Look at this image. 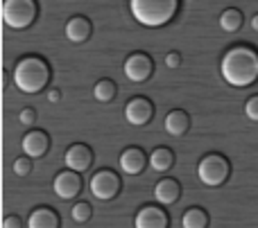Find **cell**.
<instances>
[{
	"label": "cell",
	"mask_w": 258,
	"mask_h": 228,
	"mask_svg": "<svg viewBox=\"0 0 258 228\" xmlns=\"http://www.w3.org/2000/svg\"><path fill=\"white\" fill-rule=\"evenodd\" d=\"M220 75L233 88H247L258 79V52L249 45L227 50L220 61Z\"/></svg>",
	"instance_id": "1"
},
{
	"label": "cell",
	"mask_w": 258,
	"mask_h": 228,
	"mask_svg": "<svg viewBox=\"0 0 258 228\" xmlns=\"http://www.w3.org/2000/svg\"><path fill=\"white\" fill-rule=\"evenodd\" d=\"M12 79H14V84H16V88L21 90V93L36 95L45 88V84H48L50 70H48V66H45L43 59L25 57L14 66Z\"/></svg>",
	"instance_id": "2"
},
{
	"label": "cell",
	"mask_w": 258,
	"mask_h": 228,
	"mask_svg": "<svg viewBox=\"0 0 258 228\" xmlns=\"http://www.w3.org/2000/svg\"><path fill=\"white\" fill-rule=\"evenodd\" d=\"M179 0H129L132 16L145 27L168 25L174 18Z\"/></svg>",
	"instance_id": "3"
},
{
	"label": "cell",
	"mask_w": 258,
	"mask_h": 228,
	"mask_svg": "<svg viewBox=\"0 0 258 228\" xmlns=\"http://www.w3.org/2000/svg\"><path fill=\"white\" fill-rule=\"evenodd\" d=\"M231 165L224 156L220 154H206L197 165V179L206 185V188H218L229 179Z\"/></svg>",
	"instance_id": "4"
},
{
	"label": "cell",
	"mask_w": 258,
	"mask_h": 228,
	"mask_svg": "<svg viewBox=\"0 0 258 228\" xmlns=\"http://www.w3.org/2000/svg\"><path fill=\"white\" fill-rule=\"evenodd\" d=\"M36 18L34 0H5L3 3V21L12 30H25Z\"/></svg>",
	"instance_id": "5"
},
{
	"label": "cell",
	"mask_w": 258,
	"mask_h": 228,
	"mask_svg": "<svg viewBox=\"0 0 258 228\" xmlns=\"http://www.w3.org/2000/svg\"><path fill=\"white\" fill-rule=\"evenodd\" d=\"M89 188L95 199H100V201H111V199L120 192V179H118V174H113V172L102 170V172H98V174H93Z\"/></svg>",
	"instance_id": "6"
},
{
	"label": "cell",
	"mask_w": 258,
	"mask_h": 228,
	"mask_svg": "<svg viewBox=\"0 0 258 228\" xmlns=\"http://www.w3.org/2000/svg\"><path fill=\"white\" fill-rule=\"evenodd\" d=\"M152 70H154V63L147 54L143 52H134L125 59V77L134 84H143V81L150 79Z\"/></svg>",
	"instance_id": "7"
},
{
	"label": "cell",
	"mask_w": 258,
	"mask_h": 228,
	"mask_svg": "<svg viewBox=\"0 0 258 228\" xmlns=\"http://www.w3.org/2000/svg\"><path fill=\"white\" fill-rule=\"evenodd\" d=\"M152 116H154V106L145 97H134L125 104V120L134 127L147 125L152 120Z\"/></svg>",
	"instance_id": "8"
},
{
	"label": "cell",
	"mask_w": 258,
	"mask_h": 228,
	"mask_svg": "<svg viewBox=\"0 0 258 228\" xmlns=\"http://www.w3.org/2000/svg\"><path fill=\"white\" fill-rule=\"evenodd\" d=\"M91 161H93V154H91V149L86 147V145H71V147L66 149V156H63L66 170L77 172V174L89 170Z\"/></svg>",
	"instance_id": "9"
},
{
	"label": "cell",
	"mask_w": 258,
	"mask_h": 228,
	"mask_svg": "<svg viewBox=\"0 0 258 228\" xmlns=\"http://www.w3.org/2000/svg\"><path fill=\"white\" fill-rule=\"evenodd\" d=\"M80 185H82L80 174L66 170V172H59V174L54 176L52 190L59 199H73V197H77V192H80Z\"/></svg>",
	"instance_id": "10"
},
{
	"label": "cell",
	"mask_w": 258,
	"mask_h": 228,
	"mask_svg": "<svg viewBox=\"0 0 258 228\" xmlns=\"http://www.w3.org/2000/svg\"><path fill=\"white\" fill-rule=\"evenodd\" d=\"M134 228H168V215L159 206H145L134 217Z\"/></svg>",
	"instance_id": "11"
},
{
	"label": "cell",
	"mask_w": 258,
	"mask_h": 228,
	"mask_svg": "<svg viewBox=\"0 0 258 228\" xmlns=\"http://www.w3.org/2000/svg\"><path fill=\"white\" fill-rule=\"evenodd\" d=\"M21 149L25 152L27 158H41L48 152V136L43 131H30V134L23 136Z\"/></svg>",
	"instance_id": "12"
},
{
	"label": "cell",
	"mask_w": 258,
	"mask_h": 228,
	"mask_svg": "<svg viewBox=\"0 0 258 228\" xmlns=\"http://www.w3.org/2000/svg\"><path fill=\"white\" fill-rule=\"evenodd\" d=\"M118 163H120V170L125 172V174L134 176V174H141V172L145 170L147 158L138 147H129V149H125V152L120 154V161Z\"/></svg>",
	"instance_id": "13"
},
{
	"label": "cell",
	"mask_w": 258,
	"mask_h": 228,
	"mask_svg": "<svg viewBox=\"0 0 258 228\" xmlns=\"http://www.w3.org/2000/svg\"><path fill=\"white\" fill-rule=\"evenodd\" d=\"M179 194H181V188H179V183L174 179H161L154 185V199L161 206H172L179 199Z\"/></svg>",
	"instance_id": "14"
},
{
	"label": "cell",
	"mask_w": 258,
	"mask_h": 228,
	"mask_svg": "<svg viewBox=\"0 0 258 228\" xmlns=\"http://www.w3.org/2000/svg\"><path fill=\"white\" fill-rule=\"evenodd\" d=\"M63 32H66V39L71 43H84L91 36V23L84 16H75L66 23V30Z\"/></svg>",
	"instance_id": "15"
},
{
	"label": "cell",
	"mask_w": 258,
	"mask_h": 228,
	"mask_svg": "<svg viewBox=\"0 0 258 228\" xmlns=\"http://www.w3.org/2000/svg\"><path fill=\"white\" fill-rule=\"evenodd\" d=\"M165 131H168L170 136H183L188 131V127H190V118H188L186 111H181V108H174V111H170L168 116H165V122H163Z\"/></svg>",
	"instance_id": "16"
},
{
	"label": "cell",
	"mask_w": 258,
	"mask_h": 228,
	"mask_svg": "<svg viewBox=\"0 0 258 228\" xmlns=\"http://www.w3.org/2000/svg\"><path fill=\"white\" fill-rule=\"evenodd\" d=\"M59 217L50 208H36L27 217V228H57Z\"/></svg>",
	"instance_id": "17"
},
{
	"label": "cell",
	"mask_w": 258,
	"mask_h": 228,
	"mask_svg": "<svg viewBox=\"0 0 258 228\" xmlns=\"http://www.w3.org/2000/svg\"><path fill=\"white\" fill-rule=\"evenodd\" d=\"M147 163H150V167L154 172H168L170 167H172V163H174V156H172V152H170L168 147H156L154 152L150 154Z\"/></svg>",
	"instance_id": "18"
},
{
	"label": "cell",
	"mask_w": 258,
	"mask_h": 228,
	"mask_svg": "<svg viewBox=\"0 0 258 228\" xmlns=\"http://www.w3.org/2000/svg\"><path fill=\"white\" fill-rule=\"evenodd\" d=\"M242 12H238V9H224L222 14H220V27H222L224 32H229V34H233V32H238L242 27Z\"/></svg>",
	"instance_id": "19"
},
{
	"label": "cell",
	"mask_w": 258,
	"mask_h": 228,
	"mask_svg": "<svg viewBox=\"0 0 258 228\" xmlns=\"http://www.w3.org/2000/svg\"><path fill=\"white\" fill-rule=\"evenodd\" d=\"M209 226V215L202 208H188L181 217V228H206Z\"/></svg>",
	"instance_id": "20"
},
{
	"label": "cell",
	"mask_w": 258,
	"mask_h": 228,
	"mask_svg": "<svg viewBox=\"0 0 258 228\" xmlns=\"http://www.w3.org/2000/svg\"><path fill=\"white\" fill-rule=\"evenodd\" d=\"M93 97L98 102H111L116 97V84L111 79H100L98 84L93 86Z\"/></svg>",
	"instance_id": "21"
},
{
	"label": "cell",
	"mask_w": 258,
	"mask_h": 228,
	"mask_svg": "<svg viewBox=\"0 0 258 228\" xmlns=\"http://www.w3.org/2000/svg\"><path fill=\"white\" fill-rule=\"evenodd\" d=\"M71 217H73V221H77V224H84V221H89V217H91V206L84 201L77 203V206H73Z\"/></svg>",
	"instance_id": "22"
},
{
	"label": "cell",
	"mask_w": 258,
	"mask_h": 228,
	"mask_svg": "<svg viewBox=\"0 0 258 228\" xmlns=\"http://www.w3.org/2000/svg\"><path fill=\"white\" fill-rule=\"evenodd\" d=\"M245 116L249 118L251 122H258V95H251L245 102Z\"/></svg>",
	"instance_id": "23"
},
{
	"label": "cell",
	"mask_w": 258,
	"mask_h": 228,
	"mask_svg": "<svg viewBox=\"0 0 258 228\" xmlns=\"http://www.w3.org/2000/svg\"><path fill=\"white\" fill-rule=\"evenodd\" d=\"M30 158H16V161H14V174L16 176H27L30 174Z\"/></svg>",
	"instance_id": "24"
},
{
	"label": "cell",
	"mask_w": 258,
	"mask_h": 228,
	"mask_svg": "<svg viewBox=\"0 0 258 228\" xmlns=\"http://www.w3.org/2000/svg\"><path fill=\"white\" fill-rule=\"evenodd\" d=\"M34 120H36V113L32 111V108H23V111L18 113V122H21L23 127L34 125Z\"/></svg>",
	"instance_id": "25"
},
{
	"label": "cell",
	"mask_w": 258,
	"mask_h": 228,
	"mask_svg": "<svg viewBox=\"0 0 258 228\" xmlns=\"http://www.w3.org/2000/svg\"><path fill=\"white\" fill-rule=\"evenodd\" d=\"M179 63H181V54L179 52H168L165 54V66L168 68H179Z\"/></svg>",
	"instance_id": "26"
},
{
	"label": "cell",
	"mask_w": 258,
	"mask_h": 228,
	"mask_svg": "<svg viewBox=\"0 0 258 228\" xmlns=\"http://www.w3.org/2000/svg\"><path fill=\"white\" fill-rule=\"evenodd\" d=\"M3 228H21V221H18V217L9 215L3 219Z\"/></svg>",
	"instance_id": "27"
},
{
	"label": "cell",
	"mask_w": 258,
	"mask_h": 228,
	"mask_svg": "<svg viewBox=\"0 0 258 228\" xmlns=\"http://www.w3.org/2000/svg\"><path fill=\"white\" fill-rule=\"evenodd\" d=\"M59 97H61V93H59V90L57 88H52V90H50V93H48V102H59Z\"/></svg>",
	"instance_id": "28"
},
{
	"label": "cell",
	"mask_w": 258,
	"mask_h": 228,
	"mask_svg": "<svg viewBox=\"0 0 258 228\" xmlns=\"http://www.w3.org/2000/svg\"><path fill=\"white\" fill-rule=\"evenodd\" d=\"M251 30L258 32V14H254V18H251Z\"/></svg>",
	"instance_id": "29"
}]
</instances>
